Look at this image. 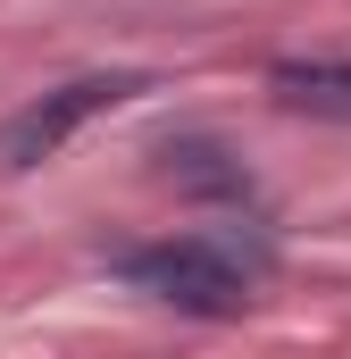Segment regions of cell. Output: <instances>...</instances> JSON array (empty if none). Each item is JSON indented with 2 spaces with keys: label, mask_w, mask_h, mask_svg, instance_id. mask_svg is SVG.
<instances>
[{
  "label": "cell",
  "mask_w": 351,
  "mask_h": 359,
  "mask_svg": "<svg viewBox=\"0 0 351 359\" xmlns=\"http://www.w3.org/2000/svg\"><path fill=\"white\" fill-rule=\"evenodd\" d=\"M267 268H276V251H267L260 234H234V226L109 251V276L134 284V292H151V301L176 309V318H243V309L260 301Z\"/></svg>",
  "instance_id": "6da1fadb"
},
{
  "label": "cell",
  "mask_w": 351,
  "mask_h": 359,
  "mask_svg": "<svg viewBox=\"0 0 351 359\" xmlns=\"http://www.w3.org/2000/svg\"><path fill=\"white\" fill-rule=\"evenodd\" d=\"M151 76H134V67H109V76H76V84L42 92V100H25L8 126H0V168H42V159H59L76 134H84L92 117H109V109H126V100H143Z\"/></svg>",
  "instance_id": "7a4b0ae2"
},
{
  "label": "cell",
  "mask_w": 351,
  "mask_h": 359,
  "mask_svg": "<svg viewBox=\"0 0 351 359\" xmlns=\"http://www.w3.org/2000/svg\"><path fill=\"white\" fill-rule=\"evenodd\" d=\"M151 159H159V176L176 192H192V201H218V209H251V168L218 142V134H201V126H184V134H159L151 142Z\"/></svg>",
  "instance_id": "3957f363"
},
{
  "label": "cell",
  "mask_w": 351,
  "mask_h": 359,
  "mask_svg": "<svg viewBox=\"0 0 351 359\" xmlns=\"http://www.w3.org/2000/svg\"><path fill=\"white\" fill-rule=\"evenodd\" d=\"M267 100H276L284 117L351 126V59H276V67H267Z\"/></svg>",
  "instance_id": "277c9868"
}]
</instances>
